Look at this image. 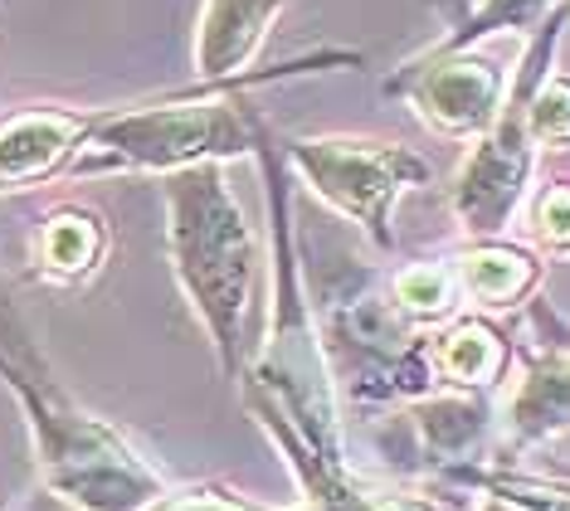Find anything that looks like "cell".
Instances as JSON below:
<instances>
[{
	"label": "cell",
	"instance_id": "obj_1",
	"mask_svg": "<svg viewBox=\"0 0 570 511\" xmlns=\"http://www.w3.org/2000/svg\"><path fill=\"white\" fill-rule=\"evenodd\" d=\"M258 161L268 180V225H274V287L258 341L244 361L235 385L244 390V410L274 439L303 502H322L346 478L352 458L342 443V410H336V380L322 351V332L313 303L303 293L293 244V209H288V161L274 151L268 127L258 122Z\"/></svg>",
	"mask_w": 570,
	"mask_h": 511
},
{
	"label": "cell",
	"instance_id": "obj_2",
	"mask_svg": "<svg viewBox=\"0 0 570 511\" xmlns=\"http://www.w3.org/2000/svg\"><path fill=\"white\" fill-rule=\"evenodd\" d=\"M0 385L16 395L30 424L45 488L73 511H141L171 488L122 429L88 414L63 390L6 278H0Z\"/></svg>",
	"mask_w": 570,
	"mask_h": 511
},
{
	"label": "cell",
	"instance_id": "obj_3",
	"mask_svg": "<svg viewBox=\"0 0 570 511\" xmlns=\"http://www.w3.org/2000/svg\"><path fill=\"white\" fill-rule=\"evenodd\" d=\"M361 69L352 49H322L297 63L254 69L235 83H190L180 94L132 102V108H98L79 161L69 176H176L190 166H229L258 147V117L244 112V94L278 78Z\"/></svg>",
	"mask_w": 570,
	"mask_h": 511
},
{
	"label": "cell",
	"instance_id": "obj_4",
	"mask_svg": "<svg viewBox=\"0 0 570 511\" xmlns=\"http://www.w3.org/2000/svg\"><path fill=\"white\" fill-rule=\"evenodd\" d=\"M166 244L196 322L215 341L225 380H239L254 351L258 239L225 166H190L166 176Z\"/></svg>",
	"mask_w": 570,
	"mask_h": 511
},
{
	"label": "cell",
	"instance_id": "obj_5",
	"mask_svg": "<svg viewBox=\"0 0 570 511\" xmlns=\"http://www.w3.org/2000/svg\"><path fill=\"white\" fill-rule=\"evenodd\" d=\"M566 24H570V0L531 35L522 69L508 78V102H502L498 122H492L488 137L473 141L469 161L453 176L449 209L459 219L463 239H498L508 229V219L517 215V205L527 200L531 170H537V141L527 132V108H531V94L541 88V78L551 73V55L561 45Z\"/></svg>",
	"mask_w": 570,
	"mask_h": 511
},
{
	"label": "cell",
	"instance_id": "obj_6",
	"mask_svg": "<svg viewBox=\"0 0 570 511\" xmlns=\"http://www.w3.org/2000/svg\"><path fill=\"white\" fill-rule=\"evenodd\" d=\"M293 176L307 180V190L317 195L327 209H336L342 219L366 234V239L391 254L395 248V205L410 190L430 186L434 166L420 151L400 147V141H381V137H293L283 147Z\"/></svg>",
	"mask_w": 570,
	"mask_h": 511
},
{
	"label": "cell",
	"instance_id": "obj_7",
	"mask_svg": "<svg viewBox=\"0 0 570 511\" xmlns=\"http://www.w3.org/2000/svg\"><path fill=\"white\" fill-rule=\"evenodd\" d=\"M385 88L400 94L439 137L478 141L492 132L502 102H508V69H498L478 49H444L434 45L430 55L400 63L385 78Z\"/></svg>",
	"mask_w": 570,
	"mask_h": 511
},
{
	"label": "cell",
	"instance_id": "obj_8",
	"mask_svg": "<svg viewBox=\"0 0 570 511\" xmlns=\"http://www.w3.org/2000/svg\"><path fill=\"white\" fill-rule=\"evenodd\" d=\"M94 117L98 112L63 108V102H30L0 117V195L69 176L94 132Z\"/></svg>",
	"mask_w": 570,
	"mask_h": 511
},
{
	"label": "cell",
	"instance_id": "obj_9",
	"mask_svg": "<svg viewBox=\"0 0 570 511\" xmlns=\"http://www.w3.org/2000/svg\"><path fill=\"white\" fill-rule=\"evenodd\" d=\"M288 0H200L196 20V83H235L249 78L274 20Z\"/></svg>",
	"mask_w": 570,
	"mask_h": 511
},
{
	"label": "cell",
	"instance_id": "obj_10",
	"mask_svg": "<svg viewBox=\"0 0 570 511\" xmlns=\"http://www.w3.org/2000/svg\"><path fill=\"white\" fill-rule=\"evenodd\" d=\"M112 254V229L88 205H55L30 239V278L49 287L94 283Z\"/></svg>",
	"mask_w": 570,
	"mask_h": 511
},
{
	"label": "cell",
	"instance_id": "obj_11",
	"mask_svg": "<svg viewBox=\"0 0 570 511\" xmlns=\"http://www.w3.org/2000/svg\"><path fill=\"white\" fill-rule=\"evenodd\" d=\"M449 268L459 278L463 303L478 312H508L527 303L531 287L541 283V254L512 239H469Z\"/></svg>",
	"mask_w": 570,
	"mask_h": 511
},
{
	"label": "cell",
	"instance_id": "obj_12",
	"mask_svg": "<svg viewBox=\"0 0 570 511\" xmlns=\"http://www.w3.org/2000/svg\"><path fill=\"white\" fill-rule=\"evenodd\" d=\"M410 429L420 443L424 463L459 473L469 468V458L483 449L492 429V404L478 390H449V395H424L410 404Z\"/></svg>",
	"mask_w": 570,
	"mask_h": 511
},
{
	"label": "cell",
	"instance_id": "obj_13",
	"mask_svg": "<svg viewBox=\"0 0 570 511\" xmlns=\"http://www.w3.org/2000/svg\"><path fill=\"white\" fill-rule=\"evenodd\" d=\"M508 434L517 449H537L570 434V351H537L508 395Z\"/></svg>",
	"mask_w": 570,
	"mask_h": 511
},
{
	"label": "cell",
	"instance_id": "obj_14",
	"mask_svg": "<svg viewBox=\"0 0 570 511\" xmlns=\"http://www.w3.org/2000/svg\"><path fill=\"white\" fill-rule=\"evenodd\" d=\"M512 361V341L502 326H492L488 317H453L449 326H439L430 336V365L439 385L453 390H478L483 395L488 385H498L508 375Z\"/></svg>",
	"mask_w": 570,
	"mask_h": 511
},
{
	"label": "cell",
	"instance_id": "obj_15",
	"mask_svg": "<svg viewBox=\"0 0 570 511\" xmlns=\"http://www.w3.org/2000/svg\"><path fill=\"white\" fill-rule=\"evenodd\" d=\"M385 297L391 307L405 317L410 326H449L463 307L459 278H453L449 264H405L391 273L385 283Z\"/></svg>",
	"mask_w": 570,
	"mask_h": 511
},
{
	"label": "cell",
	"instance_id": "obj_16",
	"mask_svg": "<svg viewBox=\"0 0 570 511\" xmlns=\"http://www.w3.org/2000/svg\"><path fill=\"white\" fill-rule=\"evenodd\" d=\"M561 6L566 0H473L469 20H463L459 30H449L439 45L444 49H478V45H488L492 35H527L531 39Z\"/></svg>",
	"mask_w": 570,
	"mask_h": 511
},
{
	"label": "cell",
	"instance_id": "obj_17",
	"mask_svg": "<svg viewBox=\"0 0 570 511\" xmlns=\"http://www.w3.org/2000/svg\"><path fill=\"white\" fill-rule=\"evenodd\" d=\"M449 482H469L488 492V502H502L512 511H570V478H541V473H512V468H459Z\"/></svg>",
	"mask_w": 570,
	"mask_h": 511
},
{
	"label": "cell",
	"instance_id": "obj_18",
	"mask_svg": "<svg viewBox=\"0 0 570 511\" xmlns=\"http://www.w3.org/2000/svg\"><path fill=\"white\" fill-rule=\"evenodd\" d=\"M527 132L547 151H570V73H547L531 94Z\"/></svg>",
	"mask_w": 570,
	"mask_h": 511
},
{
	"label": "cell",
	"instance_id": "obj_19",
	"mask_svg": "<svg viewBox=\"0 0 570 511\" xmlns=\"http://www.w3.org/2000/svg\"><path fill=\"white\" fill-rule=\"evenodd\" d=\"M527 239L537 244V254L570 258V180H551L531 195Z\"/></svg>",
	"mask_w": 570,
	"mask_h": 511
},
{
	"label": "cell",
	"instance_id": "obj_20",
	"mask_svg": "<svg viewBox=\"0 0 570 511\" xmlns=\"http://www.w3.org/2000/svg\"><path fill=\"white\" fill-rule=\"evenodd\" d=\"M141 511H268V507L225 488V482H190V488H166L157 502Z\"/></svg>",
	"mask_w": 570,
	"mask_h": 511
},
{
	"label": "cell",
	"instance_id": "obj_21",
	"mask_svg": "<svg viewBox=\"0 0 570 511\" xmlns=\"http://www.w3.org/2000/svg\"><path fill=\"white\" fill-rule=\"evenodd\" d=\"M430 6H434V10H439V16H444V20L453 24V30H459V24H463V20H469L473 0H430Z\"/></svg>",
	"mask_w": 570,
	"mask_h": 511
},
{
	"label": "cell",
	"instance_id": "obj_22",
	"mask_svg": "<svg viewBox=\"0 0 570 511\" xmlns=\"http://www.w3.org/2000/svg\"><path fill=\"white\" fill-rule=\"evenodd\" d=\"M483 511H512V507H502V502H488Z\"/></svg>",
	"mask_w": 570,
	"mask_h": 511
},
{
	"label": "cell",
	"instance_id": "obj_23",
	"mask_svg": "<svg viewBox=\"0 0 570 511\" xmlns=\"http://www.w3.org/2000/svg\"><path fill=\"white\" fill-rule=\"evenodd\" d=\"M268 511H274V507H268ZM283 511H317V507H283Z\"/></svg>",
	"mask_w": 570,
	"mask_h": 511
}]
</instances>
